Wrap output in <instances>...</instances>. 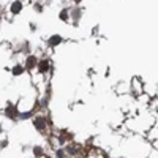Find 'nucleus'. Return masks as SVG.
Masks as SVG:
<instances>
[{
  "label": "nucleus",
  "instance_id": "f257e3e1",
  "mask_svg": "<svg viewBox=\"0 0 158 158\" xmlns=\"http://www.w3.org/2000/svg\"><path fill=\"white\" fill-rule=\"evenodd\" d=\"M35 127L38 128V130H44V127H46V122H44V118H41V117H38L36 120H35Z\"/></svg>",
  "mask_w": 158,
  "mask_h": 158
},
{
  "label": "nucleus",
  "instance_id": "f03ea898",
  "mask_svg": "<svg viewBox=\"0 0 158 158\" xmlns=\"http://www.w3.org/2000/svg\"><path fill=\"white\" fill-rule=\"evenodd\" d=\"M38 67H40V71H41V73H44V71L49 68V62H48V60H41V62H40V65H38Z\"/></svg>",
  "mask_w": 158,
  "mask_h": 158
},
{
  "label": "nucleus",
  "instance_id": "7ed1b4c3",
  "mask_svg": "<svg viewBox=\"0 0 158 158\" xmlns=\"http://www.w3.org/2000/svg\"><path fill=\"white\" fill-rule=\"evenodd\" d=\"M35 65H36V59H35V57H29V59H27V68L30 70V68L35 67Z\"/></svg>",
  "mask_w": 158,
  "mask_h": 158
},
{
  "label": "nucleus",
  "instance_id": "20e7f679",
  "mask_svg": "<svg viewBox=\"0 0 158 158\" xmlns=\"http://www.w3.org/2000/svg\"><path fill=\"white\" fill-rule=\"evenodd\" d=\"M21 6H22L21 2H15V3H13V6H11V11L13 13H19L21 11Z\"/></svg>",
  "mask_w": 158,
  "mask_h": 158
},
{
  "label": "nucleus",
  "instance_id": "39448f33",
  "mask_svg": "<svg viewBox=\"0 0 158 158\" xmlns=\"http://www.w3.org/2000/svg\"><path fill=\"white\" fill-rule=\"evenodd\" d=\"M60 43V36H52L51 40H49V44L51 46H56V44H59Z\"/></svg>",
  "mask_w": 158,
  "mask_h": 158
},
{
  "label": "nucleus",
  "instance_id": "423d86ee",
  "mask_svg": "<svg viewBox=\"0 0 158 158\" xmlns=\"http://www.w3.org/2000/svg\"><path fill=\"white\" fill-rule=\"evenodd\" d=\"M13 73H15V74H21V73H22V68H21V67H16L15 70H13Z\"/></svg>",
  "mask_w": 158,
  "mask_h": 158
},
{
  "label": "nucleus",
  "instance_id": "0eeeda50",
  "mask_svg": "<svg viewBox=\"0 0 158 158\" xmlns=\"http://www.w3.org/2000/svg\"><path fill=\"white\" fill-rule=\"evenodd\" d=\"M60 18H62V19H67V18H68V13H67V11H62V13H60Z\"/></svg>",
  "mask_w": 158,
  "mask_h": 158
},
{
  "label": "nucleus",
  "instance_id": "6e6552de",
  "mask_svg": "<svg viewBox=\"0 0 158 158\" xmlns=\"http://www.w3.org/2000/svg\"><path fill=\"white\" fill-rule=\"evenodd\" d=\"M35 155H36V156H40V155H43V150H40V149L36 147V149H35Z\"/></svg>",
  "mask_w": 158,
  "mask_h": 158
},
{
  "label": "nucleus",
  "instance_id": "1a4fd4ad",
  "mask_svg": "<svg viewBox=\"0 0 158 158\" xmlns=\"http://www.w3.org/2000/svg\"><path fill=\"white\" fill-rule=\"evenodd\" d=\"M74 2H81V0H74Z\"/></svg>",
  "mask_w": 158,
  "mask_h": 158
}]
</instances>
